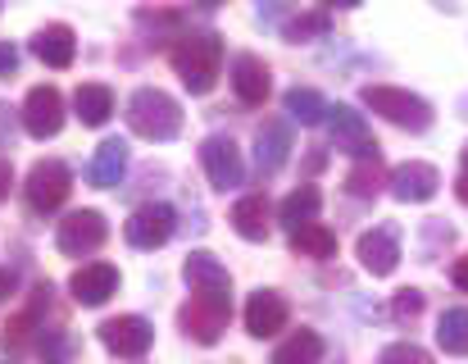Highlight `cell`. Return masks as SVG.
Segmentation results:
<instances>
[{
  "label": "cell",
  "mask_w": 468,
  "mask_h": 364,
  "mask_svg": "<svg viewBox=\"0 0 468 364\" xmlns=\"http://www.w3.org/2000/svg\"><path fill=\"white\" fill-rule=\"evenodd\" d=\"M168 59L191 96H209L218 82V69H223V37L218 32H177Z\"/></svg>",
  "instance_id": "cell-1"
},
{
  "label": "cell",
  "mask_w": 468,
  "mask_h": 364,
  "mask_svg": "<svg viewBox=\"0 0 468 364\" xmlns=\"http://www.w3.org/2000/svg\"><path fill=\"white\" fill-rule=\"evenodd\" d=\"M128 128L146 142H173L182 133V105L159 87H137L128 96Z\"/></svg>",
  "instance_id": "cell-2"
},
{
  "label": "cell",
  "mask_w": 468,
  "mask_h": 364,
  "mask_svg": "<svg viewBox=\"0 0 468 364\" xmlns=\"http://www.w3.org/2000/svg\"><path fill=\"white\" fill-rule=\"evenodd\" d=\"M359 101H364L373 114H382L387 123H396V128H410V133H428V128H432V105H428L423 96L405 91V87L368 82V87L359 91Z\"/></svg>",
  "instance_id": "cell-3"
},
{
  "label": "cell",
  "mask_w": 468,
  "mask_h": 364,
  "mask_svg": "<svg viewBox=\"0 0 468 364\" xmlns=\"http://www.w3.org/2000/svg\"><path fill=\"white\" fill-rule=\"evenodd\" d=\"M177 324H182V333L191 337V342H200V347H214L223 333H228V324H232V296H214V292H196L182 310H177Z\"/></svg>",
  "instance_id": "cell-4"
},
{
  "label": "cell",
  "mask_w": 468,
  "mask_h": 364,
  "mask_svg": "<svg viewBox=\"0 0 468 364\" xmlns=\"http://www.w3.org/2000/svg\"><path fill=\"white\" fill-rule=\"evenodd\" d=\"M73 191V174L64 160H37L27 169V182H23V196H27V209L32 214H55Z\"/></svg>",
  "instance_id": "cell-5"
},
{
  "label": "cell",
  "mask_w": 468,
  "mask_h": 364,
  "mask_svg": "<svg viewBox=\"0 0 468 364\" xmlns=\"http://www.w3.org/2000/svg\"><path fill=\"white\" fill-rule=\"evenodd\" d=\"M105 237H110V223H105L101 209H73V214L55 228V246H59V255H69V260L96 255V251L105 246Z\"/></svg>",
  "instance_id": "cell-6"
},
{
  "label": "cell",
  "mask_w": 468,
  "mask_h": 364,
  "mask_svg": "<svg viewBox=\"0 0 468 364\" xmlns=\"http://www.w3.org/2000/svg\"><path fill=\"white\" fill-rule=\"evenodd\" d=\"M101 342L119 360H142L155 347V324L142 319V315H119V319H105L101 324Z\"/></svg>",
  "instance_id": "cell-7"
},
{
  "label": "cell",
  "mask_w": 468,
  "mask_h": 364,
  "mask_svg": "<svg viewBox=\"0 0 468 364\" xmlns=\"http://www.w3.org/2000/svg\"><path fill=\"white\" fill-rule=\"evenodd\" d=\"M200 165H205L209 187H218V191H232V187H241V182H246L241 146H237L232 137H223V133H214V137H205V142H200Z\"/></svg>",
  "instance_id": "cell-8"
},
{
  "label": "cell",
  "mask_w": 468,
  "mask_h": 364,
  "mask_svg": "<svg viewBox=\"0 0 468 364\" xmlns=\"http://www.w3.org/2000/svg\"><path fill=\"white\" fill-rule=\"evenodd\" d=\"M173 228H177L173 205L151 200V205H142V209H133V214H128L123 237H128V246H137V251H159V246H168Z\"/></svg>",
  "instance_id": "cell-9"
},
{
  "label": "cell",
  "mask_w": 468,
  "mask_h": 364,
  "mask_svg": "<svg viewBox=\"0 0 468 364\" xmlns=\"http://www.w3.org/2000/svg\"><path fill=\"white\" fill-rule=\"evenodd\" d=\"M23 128L37 142L59 137V128H64V96H59V87L41 82V87L27 91V101H23Z\"/></svg>",
  "instance_id": "cell-10"
},
{
  "label": "cell",
  "mask_w": 468,
  "mask_h": 364,
  "mask_svg": "<svg viewBox=\"0 0 468 364\" xmlns=\"http://www.w3.org/2000/svg\"><path fill=\"white\" fill-rule=\"evenodd\" d=\"M355 255H359L364 273H373V278L396 273V264H400V228H396V223L368 228V232L355 241Z\"/></svg>",
  "instance_id": "cell-11"
},
{
  "label": "cell",
  "mask_w": 468,
  "mask_h": 364,
  "mask_svg": "<svg viewBox=\"0 0 468 364\" xmlns=\"http://www.w3.org/2000/svg\"><path fill=\"white\" fill-rule=\"evenodd\" d=\"M287 319H292V305H287V296H278V292H250V301H246V333L250 337H278L282 328H287Z\"/></svg>",
  "instance_id": "cell-12"
},
{
  "label": "cell",
  "mask_w": 468,
  "mask_h": 364,
  "mask_svg": "<svg viewBox=\"0 0 468 364\" xmlns=\"http://www.w3.org/2000/svg\"><path fill=\"white\" fill-rule=\"evenodd\" d=\"M232 91H237V101L241 105H264L269 101V91H273V78H269V64L260 59V55H250V50H241L237 59H232Z\"/></svg>",
  "instance_id": "cell-13"
},
{
  "label": "cell",
  "mask_w": 468,
  "mask_h": 364,
  "mask_svg": "<svg viewBox=\"0 0 468 364\" xmlns=\"http://www.w3.org/2000/svg\"><path fill=\"white\" fill-rule=\"evenodd\" d=\"M69 292L78 305H105L114 292H119V269L96 260V264H82L73 278H69Z\"/></svg>",
  "instance_id": "cell-14"
},
{
  "label": "cell",
  "mask_w": 468,
  "mask_h": 364,
  "mask_svg": "<svg viewBox=\"0 0 468 364\" xmlns=\"http://www.w3.org/2000/svg\"><path fill=\"white\" fill-rule=\"evenodd\" d=\"M391 196L396 200H405V205H423V200H432L437 196V187H441V174L432 169V165H423V160H410V165H400V169H391Z\"/></svg>",
  "instance_id": "cell-15"
},
{
  "label": "cell",
  "mask_w": 468,
  "mask_h": 364,
  "mask_svg": "<svg viewBox=\"0 0 468 364\" xmlns=\"http://www.w3.org/2000/svg\"><path fill=\"white\" fill-rule=\"evenodd\" d=\"M327 128H332V142L336 146H346L355 160L359 155H368L378 142H373V133H368V123H364V114L359 110H350V105H332L327 110Z\"/></svg>",
  "instance_id": "cell-16"
},
{
  "label": "cell",
  "mask_w": 468,
  "mask_h": 364,
  "mask_svg": "<svg viewBox=\"0 0 468 364\" xmlns=\"http://www.w3.org/2000/svg\"><path fill=\"white\" fill-rule=\"evenodd\" d=\"M32 55L46 64V69H69L73 55H78V37L69 23H46L37 37H32Z\"/></svg>",
  "instance_id": "cell-17"
},
{
  "label": "cell",
  "mask_w": 468,
  "mask_h": 364,
  "mask_svg": "<svg viewBox=\"0 0 468 364\" xmlns=\"http://www.w3.org/2000/svg\"><path fill=\"white\" fill-rule=\"evenodd\" d=\"M182 278L191 283V292H214V296H232V273L218 264V255L209 251H191L182 264Z\"/></svg>",
  "instance_id": "cell-18"
},
{
  "label": "cell",
  "mask_w": 468,
  "mask_h": 364,
  "mask_svg": "<svg viewBox=\"0 0 468 364\" xmlns=\"http://www.w3.org/2000/svg\"><path fill=\"white\" fill-rule=\"evenodd\" d=\"M128 174V142L123 137H105L87 165V182L91 187H119Z\"/></svg>",
  "instance_id": "cell-19"
},
{
  "label": "cell",
  "mask_w": 468,
  "mask_h": 364,
  "mask_svg": "<svg viewBox=\"0 0 468 364\" xmlns=\"http://www.w3.org/2000/svg\"><path fill=\"white\" fill-rule=\"evenodd\" d=\"M46 305H50V287L41 283V287L32 292V301H27L9 324H5V337H0V342H5V351L27 347V342H32V333H41V328H46V324H41V310H46Z\"/></svg>",
  "instance_id": "cell-20"
},
{
  "label": "cell",
  "mask_w": 468,
  "mask_h": 364,
  "mask_svg": "<svg viewBox=\"0 0 468 364\" xmlns=\"http://www.w3.org/2000/svg\"><path fill=\"white\" fill-rule=\"evenodd\" d=\"M287 155H292V128H287V119H264L260 142H255L260 169H264V174H278V169L287 165Z\"/></svg>",
  "instance_id": "cell-21"
},
{
  "label": "cell",
  "mask_w": 468,
  "mask_h": 364,
  "mask_svg": "<svg viewBox=\"0 0 468 364\" xmlns=\"http://www.w3.org/2000/svg\"><path fill=\"white\" fill-rule=\"evenodd\" d=\"M269 200L260 196V191H250V196H241L237 205H232V228H237V237H246V241H269Z\"/></svg>",
  "instance_id": "cell-22"
},
{
  "label": "cell",
  "mask_w": 468,
  "mask_h": 364,
  "mask_svg": "<svg viewBox=\"0 0 468 364\" xmlns=\"http://www.w3.org/2000/svg\"><path fill=\"white\" fill-rule=\"evenodd\" d=\"M73 110H78V119H82L87 128H105L110 114H114V91H110L105 82H82V87L73 91Z\"/></svg>",
  "instance_id": "cell-23"
},
{
  "label": "cell",
  "mask_w": 468,
  "mask_h": 364,
  "mask_svg": "<svg viewBox=\"0 0 468 364\" xmlns=\"http://www.w3.org/2000/svg\"><path fill=\"white\" fill-rule=\"evenodd\" d=\"M323 356H327V342L314 328H301L273 351V364H318Z\"/></svg>",
  "instance_id": "cell-24"
},
{
  "label": "cell",
  "mask_w": 468,
  "mask_h": 364,
  "mask_svg": "<svg viewBox=\"0 0 468 364\" xmlns=\"http://www.w3.org/2000/svg\"><path fill=\"white\" fill-rule=\"evenodd\" d=\"M292 251L310 255V260H332L336 255V232L327 223H301V228H292Z\"/></svg>",
  "instance_id": "cell-25"
},
{
  "label": "cell",
  "mask_w": 468,
  "mask_h": 364,
  "mask_svg": "<svg viewBox=\"0 0 468 364\" xmlns=\"http://www.w3.org/2000/svg\"><path fill=\"white\" fill-rule=\"evenodd\" d=\"M387 182L391 178H382V155H378V146H373V151L359 155L355 169L346 174V191H350V196H378Z\"/></svg>",
  "instance_id": "cell-26"
},
{
  "label": "cell",
  "mask_w": 468,
  "mask_h": 364,
  "mask_svg": "<svg viewBox=\"0 0 468 364\" xmlns=\"http://www.w3.org/2000/svg\"><path fill=\"white\" fill-rule=\"evenodd\" d=\"M318 209H323V191H318V187H296V191L278 205V219H282L287 228H301V223H314V219H318Z\"/></svg>",
  "instance_id": "cell-27"
},
{
  "label": "cell",
  "mask_w": 468,
  "mask_h": 364,
  "mask_svg": "<svg viewBox=\"0 0 468 364\" xmlns=\"http://www.w3.org/2000/svg\"><path fill=\"white\" fill-rule=\"evenodd\" d=\"M282 105H287V114L296 119V123H305V128H314V123H323L327 119V101L314 91V87H292L287 96H282Z\"/></svg>",
  "instance_id": "cell-28"
},
{
  "label": "cell",
  "mask_w": 468,
  "mask_h": 364,
  "mask_svg": "<svg viewBox=\"0 0 468 364\" xmlns=\"http://www.w3.org/2000/svg\"><path fill=\"white\" fill-rule=\"evenodd\" d=\"M437 347L446 351V356H468V310H446L441 319H437Z\"/></svg>",
  "instance_id": "cell-29"
},
{
  "label": "cell",
  "mask_w": 468,
  "mask_h": 364,
  "mask_svg": "<svg viewBox=\"0 0 468 364\" xmlns=\"http://www.w3.org/2000/svg\"><path fill=\"white\" fill-rule=\"evenodd\" d=\"M37 351H41V360L50 364H69V356H73V337L64 333V328H41V337H37Z\"/></svg>",
  "instance_id": "cell-30"
},
{
  "label": "cell",
  "mask_w": 468,
  "mask_h": 364,
  "mask_svg": "<svg viewBox=\"0 0 468 364\" xmlns=\"http://www.w3.org/2000/svg\"><path fill=\"white\" fill-rule=\"evenodd\" d=\"M327 27H332V14L327 9H310V14H301V18L287 23V37L292 41H310V37H323Z\"/></svg>",
  "instance_id": "cell-31"
},
{
  "label": "cell",
  "mask_w": 468,
  "mask_h": 364,
  "mask_svg": "<svg viewBox=\"0 0 468 364\" xmlns=\"http://www.w3.org/2000/svg\"><path fill=\"white\" fill-rule=\"evenodd\" d=\"M378 364H432V356L423 351V347H414V342H396V347H387Z\"/></svg>",
  "instance_id": "cell-32"
},
{
  "label": "cell",
  "mask_w": 468,
  "mask_h": 364,
  "mask_svg": "<svg viewBox=\"0 0 468 364\" xmlns=\"http://www.w3.org/2000/svg\"><path fill=\"white\" fill-rule=\"evenodd\" d=\"M423 315V292H414V287H405V292H396V319H419Z\"/></svg>",
  "instance_id": "cell-33"
},
{
  "label": "cell",
  "mask_w": 468,
  "mask_h": 364,
  "mask_svg": "<svg viewBox=\"0 0 468 364\" xmlns=\"http://www.w3.org/2000/svg\"><path fill=\"white\" fill-rule=\"evenodd\" d=\"M14 69H18V46L0 37V78H9Z\"/></svg>",
  "instance_id": "cell-34"
},
{
  "label": "cell",
  "mask_w": 468,
  "mask_h": 364,
  "mask_svg": "<svg viewBox=\"0 0 468 364\" xmlns=\"http://www.w3.org/2000/svg\"><path fill=\"white\" fill-rule=\"evenodd\" d=\"M451 278H455V287H464V292H468V255H460V260H455Z\"/></svg>",
  "instance_id": "cell-35"
},
{
  "label": "cell",
  "mask_w": 468,
  "mask_h": 364,
  "mask_svg": "<svg viewBox=\"0 0 468 364\" xmlns=\"http://www.w3.org/2000/svg\"><path fill=\"white\" fill-rule=\"evenodd\" d=\"M455 196L468 205V146H464V169H460V178H455Z\"/></svg>",
  "instance_id": "cell-36"
},
{
  "label": "cell",
  "mask_w": 468,
  "mask_h": 364,
  "mask_svg": "<svg viewBox=\"0 0 468 364\" xmlns=\"http://www.w3.org/2000/svg\"><path fill=\"white\" fill-rule=\"evenodd\" d=\"M9 187H14V169H9V160H0V200L9 196Z\"/></svg>",
  "instance_id": "cell-37"
},
{
  "label": "cell",
  "mask_w": 468,
  "mask_h": 364,
  "mask_svg": "<svg viewBox=\"0 0 468 364\" xmlns=\"http://www.w3.org/2000/svg\"><path fill=\"white\" fill-rule=\"evenodd\" d=\"M14 287H18V278H14V273H9V269H0V296H9V292H14Z\"/></svg>",
  "instance_id": "cell-38"
},
{
  "label": "cell",
  "mask_w": 468,
  "mask_h": 364,
  "mask_svg": "<svg viewBox=\"0 0 468 364\" xmlns=\"http://www.w3.org/2000/svg\"><path fill=\"white\" fill-rule=\"evenodd\" d=\"M464 110H468V96H464Z\"/></svg>",
  "instance_id": "cell-39"
}]
</instances>
